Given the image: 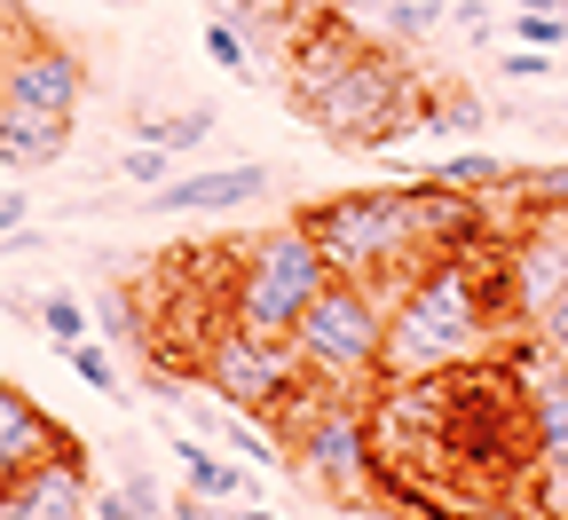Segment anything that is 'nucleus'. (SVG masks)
<instances>
[{
	"label": "nucleus",
	"instance_id": "obj_1",
	"mask_svg": "<svg viewBox=\"0 0 568 520\" xmlns=\"http://www.w3.org/2000/svg\"><path fill=\"white\" fill-rule=\"evenodd\" d=\"M514 308H506V268L481 245L435 253L387 292V355L379 387L410 379H458V370H489L514 347Z\"/></svg>",
	"mask_w": 568,
	"mask_h": 520
},
{
	"label": "nucleus",
	"instance_id": "obj_2",
	"mask_svg": "<svg viewBox=\"0 0 568 520\" xmlns=\"http://www.w3.org/2000/svg\"><path fill=\"white\" fill-rule=\"evenodd\" d=\"M308 245L324 253L332 276L379 284L395 292L410 268H426L435 253L481 245V197H458L443 182H395V190H339L293 213Z\"/></svg>",
	"mask_w": 568,
	"mask_h": 520
},
{
	"label": "nucleus",
	"instance_id": "obj_3",
	"mask_svg": "<svg viewBox=\"0 0 568 520\" xmlns=\"http://www.w3.org/2000/svg\"><path fill=\"white\" fill-rule=\"evenodd\" d=\"M284 95L293 111L332 134L339 151H395L403 134H418V103H426V80L387 48V40H364L347 32V17H316L293 32L284 48Z\"/></svg>",
	"mask_w": 568,
	"mask_h": 520
},
{
	"label": "nucleus",
	"instance_id": "obj_4",
	"mask_svg": "<svg viewBox=\"0 0 568 520\" xmlns=\"http://www.w3.org/2000/svg\"><path fill=\"white\" fill-rule=\"evenodd\" d=\"M268 434H284V466L308 489H324L332 504H372L379 497V426H372V395H324L301 387L268 418Z\"/></svg>",
	"mask_w": 568,
	"mask_h": 520
},
{
	"label": "nucleus",
	"instance_id": "obj_5",
	"mask_svg": "<svg viewBox=\"0 0 568 520\" xmlns=\"http://www.w3.org/2000/svg\"><path fill=\"white\" fill-rule=\"evenodd\" d=\"M293 355H301V379L324 387V395H379L387 292L355 284V276H324V292L293 324Z\"/></svg>",
	"mask_w": 568,
	"mask_h": 520
},
{
	"label": "nucleus",
	"instance_id": "obj_6",
	"mask_svg": "<svg viewBox=\"0 0 568 520\" xmlns=\"http://www.w3.org/2000/svg\"><path fill=\"white\" fill-rule=\"evenodd\" d=\"M324 253L308 245L301 221H276L261 237H237L230 268H222V316L237 332H261V339H293L301 308L324 292Z\"/></svg>",
	"mask_w": 568,
	"mask_h": 520
},
{
	"label": "nucleus",
	"instance_id": "obj_7",
	"mask_svg": "<svg viewBox=\"0 0 568 520\" xmlns=\"http://www.w3.org/2000/svg\"><path fill=\"white\" fill-rule=\"evenodd\" d=\"M190 370L205 379V395H222V410L261 418V426H268L284 402H293V395L308 387V379H301V355H293V339L237 332L230 316H222V324H205V339H197Z\"/></svg>",
	"mask_w": 568,
	"mask_h": 520
},
{
	"label": "nucleus",
	"instance_id": "obj_8",
	"mask_svg": "<svg viewBox=\"0 0 568 520\" xmlns=\"http://www.w3.org/2000/svg\"><path fill=\"white\" fill-rule=\"evenodd\" d=\"M0 103L71 126V119H80V103H88V63L71 55L63 40H48V32H17L9 71H0Z\"/></svg>",
	"mask_w": 568,
	"mask_h": 520
},
{
	"label": "nucleus",
	"instance_id": "obj_9",
	"mask_svg": "<svg viewBox=\"0 0 568 520\" xmlns=\"http://www.w3.org/2000/svg\"><path fill=\"white\" fill-rule=\"evenodd\" d=\"M0 520H95V473L80 441H55L48 458L0 481Z\"/></svg>",
	"mask_w": 568,
	"mask_h": 520
},
{
	"label": "nucleus",
	"instance_id": "obj_10",
	"mask_svg": "<svg viewBox=\"0 0 568 520\" xmlns=\"http://www.w3.org/2000/svg\"><path fill=\"white\" fill-rule=\"evenodd\" d=\"M276 190V166L261 159H230V166H205V174H174L142 197V213H237V205H261Z\"/></svg>",
	"mask_w": 568,
	"mask_h": 520
},
{
	"label": "nucleus",
	"instance_id": "obj_11",
	"mask_svg": "<svg viewBox=\"0 0 568 520\" xmlns=\"http://www.w3.org/2000/svg\"><path fill=\"white\" fill-rule=\"evenodd\" d=\"M521 434L545 481H568V355H537L521 379Z\"/></svg>",
	"mask_w": 568,
	"mask_h": 520
},
{
	"label": "nucleus",
	"instance_id": "obj_12",
	"mask_svg": "<svg viewBox=\"0 0 568 520\" xmlns=\"http://www.w3.org/2000/svg\"><path fill=\"white\" fill-rule=\"evenodd\" d=\"M55 441H71L32 395H17L9 379H0V481H9V473H24L32 458H48L55 450Z\"/></svg>",
	"mask_w": 568,
	"mask_h": 520
},
{
	"label": "nucleus",
	"instance_id": "obj_13",
	"mask_svg": "<svg viewBox=\"0 0 568 520\" xmlns=\"http://www.w3.org/2000/svg\"><path fill=\"white\" fill-rule=\"evenodd\" d=\"M63 142H71L63 119H32L17 103H0V166H9V174H32V166L63 159Z\"/></svg>",
	"mask_w": 568,
	"mask_h": 520
},
{
	"label": "nucleus",
	"instance_id": "obj_14",
	"mask_svg": "<svg viewBox=\"0 0 568 520\" xmlns=\"http://www.w3.org/2000/svg\"><path fill=\"white\" fill-rule=\"evenodd\" d=\"M166 450H174V466L190 473V489H197V497H213L222 512L253 497V473H245V466H230V458H213L197 434H166Z\"/></svg>",
	"mask_w": 568,
	"mask_h": 520
},
{
	"label": "nucleus",
	"instance_id": "obj_15",
	"mask_svg": "<svg viewBox=\"0 0 568 520\" xmlns=\"http://www.w3.org/2000/svg\"><path fill=\"white\" fill-rule=\"evenodd\" d=\"M339 17H372L387 40H426L435 24H450L443 0H339Z\"/></svg>",
	"mask_w": 568,
	"mask_h": 520
},
{
	"label": "nucleus",
	"instance_id": "obj_16",
	"mask_svg": "<svg viewBox=\"0 0 568 520\" xmlns=\"http://www.w3.org/2000/svg\"><path fill=\"white\" fill-rule=\"evenodd\" d=\"M213 119L205 103H190V111H174V119H134V142H159V151H174V159H190V151H205L213 142Z\"/></svg>",
	"mask_w": 568,
	"mask_h": 520
},
{
	"label": "nucleus",
	"instance_id": "obj_17",
	"mask_svg": "<svg viewBox=\"0 0 568 520\" xmlns=\"http://www.w3.org/2000/svg\"><path fill=\"white\" fill-rule=\"evenodd\" d=\"M426 182H443V190H458V197H489V190H506V182H514V166H506V159H489V151H458V159H443Z\"/></svg>",
	"mask_w": 568,
	"mask_h": 520
},
{
	"label": "nucleus",
	"instance_id": "obj_18",
	"mask_svg": "<svg viewBox=\"0 0 568 520\" xmlns=\"http://www.w3.org/2000/svg\"><path fill=\"white\" fill-rule=\"evenodd\" d=\"M32 324H40L55 347H71V339H88V332H95V308H88V300H71V292H40V300H32Z\"/></svg>",
	"mask_w": 568,
	"mask_h": 520
},
{
	"label": "nucleus",
	"instance_id": "obj_19",
	"mask_svg": "<svg viewBox=\"0 0 568 520\" xmlns=\"http://www.w3.org/2000/svg\"><path fill=\"white\" fill-rule=\"evenodd\" d=\"M474 126H481V103H474V95H458V88H426L418 134H474Z\"/></svg>",
	"mask_w": 568,
	"mask_h": 520
},
{
	"label": "nucleus",
	"instance_id": "obj_20",
	"mask_svg": "<svg viewBox=\"0 0 568 520\" xmlns=\"http://www.w3.org/2000/svg\"><path fill=\"white\" fill-rule=\"evenodd\" d=\"M205 55L222 63L230 80H261V71H253V40H245V24H237V17H222V9L205 17Z\"/></svg>",
	"mask_w": 568,
	"mask_h": 520
},
{
	"label": "nucleus",
	"instance_id": "obj_21",
	"mask_svg": "<svg viewBox=\"0 0 568 520\" xmlns=\"http://www.w3.org/2000/svg\"><path fill=\"white\" fill-rule=\"evenodd\" d=\"M63 363H71V379L80 387H95V395H126V379H119V363H111V347L88 332V339H71L63 347Z\"/></svg>",
	"mask_w": 568,
	"mask_h": 520
},
{
	"label": "nucleus",
	"instance_id": "obj_22",
	"mask_svg": "<svg viewBox=\"0 0 568 520\" xmlns=\"http://www.w3.org/2000/svg\"><path fill=\"white\" fill-rule=\"evenodd\" d=\"M514 48H568V9H514Z\"/></svg>",
	"mask_w": 568,
	"mask_h": 520
},
{
	"label": "nucleus",
	"instance_id": "obj_23",
	"mask_svg": "<svg viewBox=\"0 0 568 520\" xmlns=\"http://www.w3.org/2000/svg\"><path fill=\"white\" fill-rule=\"evenodd\" d=\"M514 190H521V205L560 213V205H568V159H560V166H529V174H514Z\"/></svg>",
	"mask_w": 568,
	"mask_h": 520
},
{
	"label": "nucleus",
	"instance_id": "obj_24",
	"mask_svg": "<svg viewBox=\"0 0 568 520\" xmlns=\"http://www.w3.org/2000/svg\"><path fill=\"white\" fill-rule=\"evenodd\" d=\"M119 174L142 182V190H159V182H174V151H159V142H134V151L119 159Z\"/></svg>",
	"mask_w": 568,
	"mask_h": 520
},
{
	"label": "nucleus",
	"instance_id": "obj_25",
	"mask_svg": "<svg viewBox=\"0 0 568 520\" xmlns=\"http://www.w3.org/2000/svg\"><path fill=\"white\" fill-rule=\"evenodd\" d=\"M95 308H103V332H111V339H134V347H151V332H142V316H134V300H126V292H103Z\"/></svg>",
	"mask_w": 568,
	"mask_h": 520
},
{
	"label": "nucleus",
	"instance_id": "obj_26",
	"mask_svg": "<svg viewBox=\"0 0 568 520\" xmlns=\"http://www.w3.org/2000/svg\"><path fill=\"white\" fill-rule=\"evenodd\" d=\"M497 71H506V80H552V55H545V48H506V55H497Z\"/></svg>",
	"mask_w": 568,
	"mask_h": 520
},
{
	"label": "nucleus",
	"instance_id": "obj_27",
	"mask_svg": "<svg viewBox=\"0 0 568 520\" xmlns=\"http://www.w3.org/2000/svg\"><path fill=\"white\" fill-rule=\"evenodd\" d=\"M450 24L466 32V40H489L497 24H489V9H481V0H458V9H450Z\"/></svg>",
	"mask_w": 568,
	"mask_h": 520
},
{
	"label": "nucleus",
	"instance_id": "obj_28",
	"mask_svg": "<svg viewBox=\"0 0 568 520\" xmlns=\"http://www.w3.org/2000/svg\"><path fill=\"white\" fill-rule=\"evenodd\" d=\"M95 520H142V504L126 489H95Z\"/></svg>",
	"mask_w": 568,
	"mask_h": 520
},
{
	"label": "nucleus",
	"instance_id": "obj_29",
	"mask_svg": "<svg viewBox=\"0 0 568 520\" xmlns=\"http://www.w3.org/2000/svg\"><path fill=\"white\" fill-rule=\"evenodd\" d=\"M24 213H32L24 190H0V237H17V230H24Z\"/></svg>",
	"mask_w": 568,
	"mask_h": 520
},
{
	"label": "nucleus",
	"instance_id": "obj_30",
	"mask_svg": "<svg viewBox=\"0 0 568 520\" xmlns=\"http://www.w3.org/2000/svg\"><path fill=\"white\" fill-rule=\"evenodd\" d=\"M17 32H24V24H9V9H0V71H9V48H17Z\"/></svg>",
	"mask_w": 568,
	"mask_h": 520
},
{
	"label": "nucleus",
	"instance_id": "obj_31",
	"mask_svg": "<svg viewBox=\"0 0 568 520\" xmlns=\"http://www.w3.org/2000/svg\"><path fill=\"white\" fill-rule=\"evenodd\" d=\"M222 520H284V512H268V504H230Z\"/></svg>",
	"mask_w": 568,
	"mask_h": 520
},
{
	"label": "nucleus",
	"instance_id": "obj_32",
	"mask_svg": "<svg viewBox=\"0 0 568 520\" xmlns=\"http://www.w3.org/2000/svg\"><path fill=\"white\" fill-rule=\"evenodd\" d=\"M497 9L514 17V9H568V0H497Z\"/></svg>",
	"mask_w": 568,
	"mask_h": 520
}]
</instances>
